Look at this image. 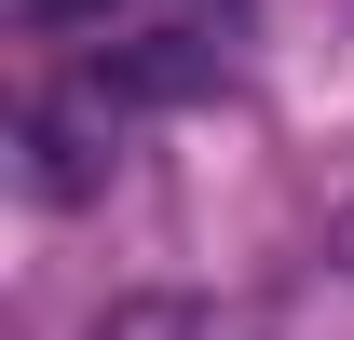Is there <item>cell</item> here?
Listing matches in <instances>:
<instances>
[{
    "label": "cell",
    "instance_id": "6da1fadb",
    "mask_svg": "<svg viewBox=\"0 0 354 340\" xmlns=\"http://www.w3.org/2000/svg\"><path fill=\"white\" fill-rule=\"evenodd\" d=\"M205 82H218V41H205V28L123 41L109 68H95V95H109V109H177V95H205Z\"/></svg>",
    "mask_w": 354,
    "mask_h": 340
},
{
    "label": "cell",
    "instance_id": "7a4b0ae2",
    "mask_svg": "<svg viewBox=\"0 0 354 340\" xmlns=\"http://www.w3.org/2000/svg\"><path fill=\"white\" fill-rule=\"evenodd\" d=\"M14 14H41V28H109V0H14Z\"/></svg>",
    "mask_w": 354,
    "mask_h": 340
},
{
    "label": "cell",
    "instance_id": "3957f363",
    "mask_svg": "<svg viewBox=\"0 0 354 340\" xmlns=\"http://www.w3.org/2000/svg\"><path fill=\"white\" fill-rule=\"evenodd\" d=\"M327 245H341V258H354V205H341V232H327Z\"/></svg>",
    "mask_w": 354,
    "mask_h": 340
}]
</instances>
